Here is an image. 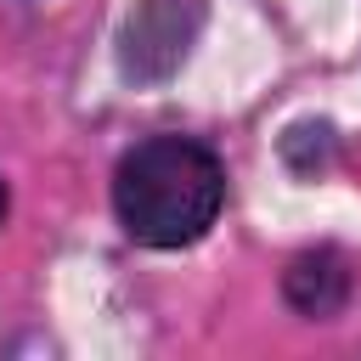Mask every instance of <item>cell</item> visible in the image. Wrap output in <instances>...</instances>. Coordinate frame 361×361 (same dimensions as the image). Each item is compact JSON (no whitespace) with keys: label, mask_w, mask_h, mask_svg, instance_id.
<instances>
[{"label":"cell","mask_w":361,"mask_h":361,"mask_svg":"<svg viewBox=\"0 0 361 361\" xmlns=\"http://www.w3.org/2000/svg\"><path fill=\"white\" fill-rule=\"evenodd\" d=\"M226 203V175L209 147L158 135L118 158L113 175V209L124 231L147 248H186L197 243Z\"/></svg>","instance_id":"1"},{"label":"cell","mask_w":361,"mask_h":361,"mask_svg":"<svg viewBox=\"0 0 361 361\" xmlns=\"http://www.w3.org/2000/svg\"><path fill=\"white\" fill-rule=\"evenodd\" d=\"M0 220H6V180H0Z\"/></svg>","instance_id":"4"},{"label":"cell","mask_w":361,"mask_h":361,"mask_svg":"<svg viewBox=\"0 0 361 361\" xmlns=\"http://www.w3.org/2000/svg\"><path fill=\"white\" fill-rule=\"evenodd\" d=\"M282 288H288V305L299 316H333L344 305V293H350V271H344V259L333 248H316V254H299L288 265Z\"/></svg>","instance_id":"3"},{"label":"cell","mask_w":361,"mask_h":361,"mask_svg":"<svg viewBox=\"0 0 361 361\" xmlns=\"http://www.w3.org/2000/svg\"><path fill=\"white\" fill-rule=\"evenodd\" d=\"M203 0H135L118 28V73L130 85H164L180 73L203 34Z\"/></svg>","instance_id":"2"}]
</instances>
